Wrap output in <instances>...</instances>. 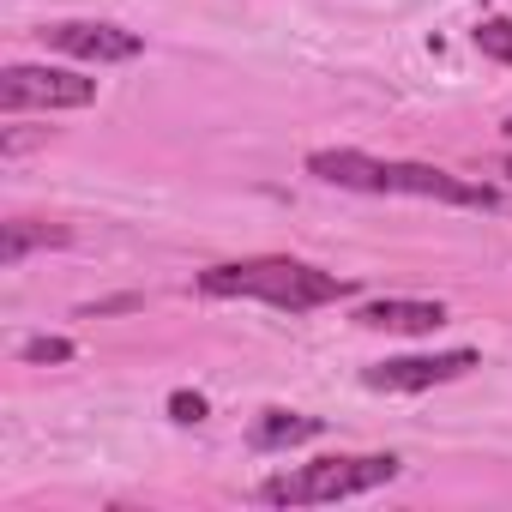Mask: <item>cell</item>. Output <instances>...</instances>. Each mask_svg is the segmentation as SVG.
I'll return each instance as SVG.
<instances>
[{
    "label": "cell",
    "instance_id": "obj_1",
    "mask_svg": "<svg viewBox=\"0 0 512 512\" xmlns=\"http://www.w3.org/2000/svg\"><path fill=\"white\" fill-rule=\"evenodd\" d=\"M308 175L326 187H350V193H404V199H440V205H464V211H494L500 193L482 181H464L452 169L434 163H392V157H368V151H314Z\"/></svg>",
    "mask_w": 512,
    "mask_h": 512
},
{
    "label": "cell",
    "instance_id": "obj_2",
    "mask_svg": "<svg viewBox=\"0 0 512 512\" xmlns=\"http://www.w3.org/2000/svg\"><path fill=\"white\" fill-rule=\"evenodd\" d=\"M356 284L338 272H320L308 260H290V253H266V260H229L199 272V296H241V302H266L284 314H314L326 302H344Z\"/></svg>",
    "mask_w": 512,
    "mask_h": 512
},
{
    "label": "cell",
    "instance_id": "obj_3",
    "mask_svg": "<svg viewBox=\"0 0 512 512\" xmlns=\"http://www.w3.org/2000/svg\"><path fill=\"white\" fill-rule=\"evenodd\" d=\"M398 476H404V464L392 452H338V458H314V464H290V470L266 476L260 500L266 506H326V500L374 494Z\"/></svg>",
    "mask_w": 512,
    "mask_h": 512
},
{
    "label": "cell",
    "instance_id": "obj_4",
    "mask_svg": "<svg viewBox=\"0 0 512 512\" xmlns=\"http://www.w3.org/2000/svg\"><path fill=\"white\" fill-rule=\"evenodd\" d=\"M97 103V79L67 73V67H7L0 73V109L25 115V109H85Z\"/></svg>",
    "mask_w": 512,
    "mask_h": 512
},
{
    "label": "cell",
    "instance_id": "obj_5",
    "mask_svg": "<svg viewBox=\"0 0 512 512\" xmlns=\"http://www.w3.org/2000/svg\"><path fill=\"white\" fill-rule=\"evenodd\" d=\"M37 37H43V49H61V55L91 61V67H115V61H139L145 55L139 31L103 25V19H61V25H43Z\"/></svg>",
    "mask_w": 512,
    "mask_h": 512
},
{
    "label": "cell",
    "instance_id": "obj_6",
    "mask_svg": "<svg viewBox=\"0 0 512 512\" xmlns=\"http://www.w3.org/2000/svg\"><path fill=\"white\" fill-rule=\"evenodd\" d=\"M470 368H482V356H476V350H440V356H392V362H374V368H362V386H368V392H428V386L464 380Z\"/></svg>",
    "mask_w": 512,
    "mask_h": 512
},
{
    "label": "cell",
    "instance_id": "obj_7",
    "mask_svg": "<svg viewBox=\"0 0 512 512\" xmlns=\"http://www.w3.org/2000/svg\"><path fill=\"white\" fill-rule=\"evenodd\" d=\"M356 326L416 338V332H440V326H446V308H440V302H416V296H380V302L356 308Z\"/></svg>",
    "mask_w": 512,
    "mask_h": 512
},
{
    "label": "cell",
    "instance_id": "obj_8",
    "mask_svg": "<svg viewBox=\"0 0 512 512\" xmlns=\"http://www.w3.org/2000/svg\"><path fill=\"white\" fill-rule=\"evenodd\" d=\"M326 422L320 416H302V410H260V422L247 428V446L253 452H284V446H302V440H320Z\"/></svg>",
    "mask_w": 512,
    "mask_h": 512
},
{
    "label": "cell",
    "instance_id": "obj_9",
    "mask_svg": "<svg viewBox=\"0 0 512 512\" xmlns=\"http://www.w3.org/2000/svg\"><path fill=\"white\" fill-rule=\"evenodd\" d=\"M73 229L67 223H31V217H13L0 223V266H19L31 247H67Z\"/></svg>",
    "mask_w": 512,
    "mask_h": 512
},
{
    "label": "cell",
    "instance_id": "obj_10",
    "mask_svg": "<svg viewBox=\"0 0 512 512\" xmlns=\"http://www.w3.org/2000/svg\"><path fill=\"white\" fill-rule=\"evenodd\" d=\"M476 49L500 67H512V19H482L476 25Z\"/></svg>",
    "mask_w": 512,
    "mask_h": 512
},
{
    "label": "cell",
    "instance_id": "obj_11",
    "mask_svg": "<svg viewBox=\"0 0 512 512\" xmlns=\"http://www.w3.org/2000/svg\"><path fill=\"white\" fill-rule=\"evenodd\" d=\"M19 356H25V362H73V344H67V338H25Z\"/></svg>",
    "mask_w": 512,
    "mask_h": 512
},
{
    "label": "cell",
    "instance_id": "obj_12",
    "mask_svg": "<svg viewBox=\"0 0 512 512\" xmlns=\"http://www.w3.org/2000/svg\"><path fill=\"white\" fill-rule=\"evenodd\" d=\"M169 416L193 428V422H205V416H211V404H205L199 392H169Z\"/></svg>",
    "mask_w": 512,
    "mask_h": 512
},
{
    "label": "cell",
    "instance_id": "obj_13",
    "mask_svg": "<svg viewBox=\"0 0 512 512\" xmlns=\"http://www.w3.org/2000/svg\"><path fill=\"white\" fill-rule=\"evenodd\" d=\"M506 133H512V115H506Z\"/></svg>",
    "mask_w": 512,
    "mask_h": 512
}]
</instances>
